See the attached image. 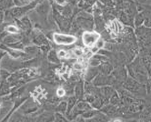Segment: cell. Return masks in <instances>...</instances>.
Masks as SVG:
<instances>
[{"label":"cell","instance_id":"cell-1","mask_svg":"<svg viewBox=\"0 0 151 122\" xmlns=\"http://www.w3.org/2000/svg\"><path fill=\"white\" fill-rule=\"evenodd\" d=\"M73 21L78 27L83 31H93L95 29L93 14L86 10H79L77 14H75Z\"/></svg>","mask_w":151,"mask_h":122},{"label":"cell","instance_id":"cell-2","mask_svg":"<svg viewBox=\"0 0 151 122\" xmlns=\"http://www.w3.org/2000/svg\"><path fill=\"white\" fill-rule=\"evenodd\" d=\"M122 87L136 97H144L147 95V85L139 83L137 80L129 76H127L126 80L123 82Z\"/></svg>","mask_w":151,"mask_h":122},{"label":"cell","instance_id":"cell-3","mask_svg":"<svg viewBox=\"0 0 151 122\" xmlns=\"http://www.w3.org/2000/svg\"><path fill=\"white\" fill-rule=\"evenodd\" d=\"M52 17L55 21V23L58 25L59 30L62 33H69L71 24H72V19H69L66 17L62 16L58 10H56L53 7L52 9Z\"/></svg>","mask_w":151,"mask_h":122},{"label":"cell","instance_id":"cell-4","mask_svg":"<svg viewBox=\"0 0 151 122\" xmlns=\"http://www.w3.org/2000/svg\"><path fill=\"white\" fill-rule=\"evenodd\" d=\"M40 105L35 100L34 98L32 97H28L27 100L19 107V108L17 109V111L25 116H28L31 114H34L36 112H37L39 110Z\"/></svg>","mask_w":151,"mask_h":122},{"label":"cell","instance_id":"cell-5","mask_svg":"<svg viewBox=\"0 0 151 122\" xmlns=\"http://www.w3.org/2000/svg\"><path fill=\"white\" fill-rule=\"evenodd\" d=\"M52 40L55 42L57 45L59 46H68L72 45L77 41V37H75L70 34H66V33H58L53 32L52 34Z\"/></svg>","mask_w":151,"mask_h":122},{"label":"cell","instance_id":"cell-6","mask_svg":"<svg viewBox=\"0 0 151 122\" xmlns=\"http://www.w3.org/2000/svg\"><path fill=\"white\" fill-rule=\"evenodd\" d=\"M100 34L96 31H85L81 36L82 43L85 47L91 48L95 46L96 42L100 38Z\"/></svg>","mask_w":151,"mask_h":122},{"label":"cell","instance_id":"cell-7","mask_svg":"<svg viewBox=\"0 0 151 122\" xmlns=\"http://www.w3.org/2000/svg\"><path fill=\"white\" fill-rule=\"evenodd\" d=\"M92 83L94 84L95 87H105V86H113L116 84V79L112 74L106 76L103 74H99L96 76L94 80L92 81Z\"/></svg>","mask_w":151,"mask_h":122},{"label":"cell","instance_id":"cell-8","mask_svg":"<svg viewBox=\"0 0 151 122\" xmlns=\"http://www.w3.org/2000/svg\"><path fill=\"white\" fill-rule=\"evenodd\" d=\"M35 10L37 14L38 15V17H41L42 18H47L49 11L51 10V6L47 0H42V1L37 4Z\"/></svg>","mask_w":151,"mask_h":122},{"label":"cell","instance_id":"cell-9","mask_svg":"<svg viewBox=\"0 0 151 122\" xmlns=\"http://www.w3.org/2000/svg\"><path fill=\"white\" fill-rule=\"evenodd\" d=\"M115 91L116 90L112 86H105V87H98V95L104 99L106 104L109 103V99L112 97V95L115 93Z\"/></svg>","mask_w":151,"mask_h":122},{"label":"cell","instance_id":"cell-10","mask_svg":"<svg viewBox=\"0 0 151 122\" xmlns=\"http://www.w3.org/2000/svg\"><path fill=\"white\" fill-rule=\"evenodd\" d=\"M118 18H119L120 22L124 26L134 27V17L127 14L125 11L123 10L118 11Z\"/></svg>","mask_w":151,"mask_h":122},{"label":"cell","instance_id":"cell-11","mask_svg":"<svg viewBox=\"0 0 151 122\" xmlns=\"http://www.w3.org/2000/svg\"><path fill=\"white\" fill-rule=\"evenodd\" d=\"M100 111L110 118H114L115 116L118 115V107L112 105L110 103H107L100 109Z\"/></svg>","mask_w":151,"mask_h":122},{"label":"cell","instance_id":"cell-12","mask_svg":"<svg viewBox=\"0 0 151 122\" xmlns=\"http://www.w3.org/2000/svg\"><path fill=\"white\" fill-rule=\"evenodd\" d=\"M84 79H79L78 82H76L74 87V96L78 98V100H81L84 98L85 91H84Z\"/></svg>","mask_w":151,"mask_h":122},{"label":"cell","instance_id":"cell-13","mask_svg":"<svg viewBox=\"0 0 151 122\" xmlns=\"http://www.w3.org/2000/svg\"><path fill=\"white\" fill-rule=\"evenodd\" d=\"M11 93V84L7 79H0V97H6Z\"/></svg>","mask_w":151,"mask_h":122},{"label":"cell","instance_id":"cell-14","mask_svg":"<svg viewBox=\"0 0 151 122\" xmlns=\"http://www.w3.org/2000/svg\"><path fill=\"white\" fill-rule=\"evenodd\" d=\"M85 121L86 122H112V118L104 114L99 110L98 114H96L94 118L85 119Z\"/></svg>","mask_w":151,"mask_h":122},{"label":"cell","instance_id":"cell-15","mask_svg":"<svg viewBox=\"0 0 151 122\" xmlns=\"http://www.w3.org/2000/svg\"><path fill=\"white\" fill-rule=\"evenodd\" d=\"M99 74V66L98 68H94V66H89V68L87 69L85 73V77H84V80L85 81H88V82H92L94 80L95 77Z\"/></svg>","mask_w":151,"mask_h":122},{"label":"cell","instance_id":"cell-16","mask_svg":"<svg viewBox=\"0 0 151 122\" xmlns=\"http://www.w3.org/2000/svg\"><path fill=\"white\" fill-rule=\"evenodd\" d=\"M31 118L20 114L18 111H16L15 113L12 114V116L9 118V119L6 122H32Z\"/></svg>","mask_w":151,"mask_h":122},{"label":"cell","instance_id":"cell-17","mask_svg":"<svg viewBox=\"0 0 151 122\" xmlns=\"http://www.w3.org/2000/svg\"><path fill=\"white\" fill-rule=\"evenodd\" d=\"M99 73H100V74H103V75H106V76H109V75H110V74L113 72L114 68H113V65H112L109 61H106V62L102 63V64L99 66Z\"/></svg>","mask_w":151,"mask_h":122},{"label":"cell","instance_id":"cell-18","mask_svg":"<svg viewBox=\"0 0 151 122\" xmlns=\"http://www.w3.org/2000/svg\"><path fill=\"white\" fill-rule=\"evenodd\" d=\"M148 15L143 11V12H139L137 13L135 17H134V27L137 28V27H139L144 25V22H145V19L146 17H147Z\"/></svg>","mask_w":151,"mask_h":122},{"label":"cell","instance_id":"cell-19","mask_svg":"<svg viewBox=\"0 0 151 122\" xmlns=\"http://www.w3.org/2000/svg\"><path fill=\"white\" fill-rule=\"evenodd\" d=\"M54 121V113L44 112L40 114L37 118H35L32 122H53Z\"/></svg>","mask_w":151,"mask_h":122},{"label":"cell","instance_id":"cell-20","mask_svg":"<svg viewBox=\"0 0 151 122\" xmlns=\"http://www.w3.org/2000/svg\"><path fill=\"white\" fill-rule=\"evenodd\" d=\"M15 6L14 0H0V11H5L11 9Z\"/></svg>","mask_w":151,"mask_h":122},{"label":"cell","instance_id":"cell-21","mask_svg":"<svg viewBox=\"0 0 151 122\" xmlns=\"http://www.w3.org/2000/svg\"><path fill=\"white\" fill-rule=\"evenodd\" d=\"M68 110H67V113H66V117L69 116V114L71 113V111L73 110V108H75L76 104L78 102V98L76 97L74 95L72 96H69L68 97Z\"/></svg>","mask_w":151,"mask_h":122},{"label":"cell","instance_id":"cell-22","mask_svg":"<svg viewBox=\"0 0 151 122\" xmlns=\"http://www.w3.org/2000/svg\"><path fill=\"white\" fill-rule=\"evenodd\" d=\"M47 58L49 62L54 64H58L60 62V59L58 56V51H56L55 49H50L47 54Z\"/></svg>","mask_w":151,"mask_h":122},{"label":"cell","instance_id":"cell-23","mask_svg":"<svg viewBox=\"0 0 151 122\" xmlns=\"http://www.w3.org/2000/svg\"><path fill=\"white\" fill-rule=\"evenodd\" d=\"M68 110V101L67 100H61L56 107H55V112L66 115Z\"/></svg>","mask_w":151,"mask_h":122},{"label":"cell","instance_id":"cell-24","mask_svg":"<svg viewBox=\"0 0 151 122\" xmlns=\"http://www.w3.org/2000/svg\"><path fill=\"white\" fill-rule=\"evenodd\" d=\"M109 103L112 104V105H115L116 107H121L122 106V98L119 95V93H118L116 90L115 91V93L112 95V97H110L109 99Z\"/></svg>","mask_w":151,"mask_h":122},{"label":"cell","instance_id":"cell-25","mask_svg":"<svg viewBox=\"0 0 151 122\" xmlns=\"http://www.w3.org/2000/svg\"><path fill=\"white\" fill-rule=\"evenodd\" d=\"M106 103L105 102V100L102 98V97H100L99 96H98L96 98H95V100L90 104L91 105V107L93 108H95V109H98V110H100L105 105H106Z\"/></svg>","mask_w":151,"mask_h":122},{"label":"cell","instance_id":"cell-26","mask_svg":"<svg viewBox=\"0 0 151 122\" xmlns=\"http://www.w3.org/2000/svg\"><path fill=\"white\" fill-rule=\"evenodd\" d=\"M99 111V110H98V109H95V108H90V109H88V110H87V111H85L82 115H81V117L83 118H85V119H88V118H94L96 114H98V112Z\"/></svg>","mask_w":151,"mask_h":122},{"label":"cell","instance_id":"cell-27","mask_svg":"<svg viewBox=\"0 0 151 122\" xmlns=\"http://www.w3.org/2000/svg\"><path fill=\"white\" fill-rule=\"evenodd\" d=\"M53 122H70V121L66 117V115L55 112L54 113V121Z\"/></svg>","mask_w":151,"mask_h":122},{"label":"cell","instance_id":"cell-28","mask_svg":"<svg viewBox=\"0 0 151 122\" xmlns=\"http://www.w3.org/2000/svg\"><path fill=\"white\" fill-rule=\"evenodd\" d=\"M15 6H28L33 3L37 2V0H14Z\"/></svg>","mask_w":151,"mask_h":122},{"label":"cell","instance_id":"cell-29","mask_svg":"<svg viewBox=\"0 0 151 122\" xmlns=\"http://www.w3.org/2000/svg\"><path fill=\"white\" fill-rule=\"evenodd\" d=\"M98 1L106 7H114L115 6L114 0H98Z\"/></svg>","mask_w":151,"mask_h":122},{"label":"cell","instance_id":"cell-30","mask_svg":"<svg viewBox=\"0 0 151 122\" xmlns=\"http://www.w3.org/2000/svg\"><path fill=\"white\" fill-rule=\"evenodd\" d=\"M105 45H106L105 39H104L103 38H100L98 41L96 42V44H95V46H94V47H96L99 50H100V49L105 48Z\"/></svg>","mask_w":151,"mask_h":122},{"label":"cell","instance_id":"cell-31","mask_svg":"<svg viewBox=\"0 0 151 122\" xmlns=\"http://www.w3.org/2000/svg\"><path fill=\"white\" fill-rule=\"evenodd\" d=\"M73 54L76 58H79V57H82L84 55V51L81 48H74L73 50Z\"/></svg>","mask_w":151,"mask_h":122},{"label":"cell","instance_id":"cell-32","mask_svg":"<svg viewBox=\"0 0 151 122\" xmlns=\"http://www.w3.org/2000/svg\"><path fill=\"white\" fill-rule=\"evenodd\" d=\"M58 56L59 58V59H65V58H67L68 57V53L66 51V50H64V49H60L59 51H58Z\"/></svg>","mask_w":151,"mask_h":122},{"label":"cell","instance_id":"cell-33","mask_svg":"<svg viewBox=\"0 0 151 122\" xmlns=\"http://www.w3.org/2000/svg\"><path fill=\"white\" fill-rule=\"evenodd\" d=\"M56 6H68L70 5L68 0H54Z\"/></svg>","mask_w":151,"mask_h":122},{"label":"cell","instance_id":"cell-34","mask_svg":"<svg viewBox=\"0 0 151 122\" xmlns=\"http://www.w3.org/2000/svg\"><path fill=\"white\" fill-rule=\"evenodd\" d=\"M67 95V93H66V90H65V88L64 87H58V90H57V96L58 97H65Z\"/></svg>","mask_w":151,"mask_h":122},{"label":"cell","instance_id":"cell-35","mask_svg":"<svg viewBox=\"0 0 151 122\" xmlns=\"http://www.w3.org/2000/svg\"><path fill=\"white\" fill-rule=\"evenodd\" d=\"M145 27H150L151 28V16H147L145 19V22H144V25Z\"/></svg>","mask_w":151,"mask_h":122},{"label":"cell","instance_id":"cell-36","mask_svg":"<svg viewBox=\"0 0 151 122\" xmlns=\"http://www.w3.org/2000/svg\"><path fill=\"white\" fill-rule=\"evenodd\" d=\"M82 1L85 4H87V5L90 6H93L96 3V1H98V0H82Z\"/></svg>","mask_w":151,"mask_h":122},{"label":"cell","instance_id":"cell-37","mask_svg":"<svg viewBox=\"0 0 151 122\" xmlns=\"http://www.w3.org/2000/svg\"><path fill=\"white\" fill-rule=\"evenodd\" d=\"M5 22V12L0 11V27H1Z\"/></svg>","mask_w":151,"mask_h":122},{"label":"cell","instance_id":"cell-38","mask_svg":"<svg viewBox=\"0 0 151 122\" xmlns=\"http://www.w3.org/2000/svg\"><path fill=\"white\" fill-rule=\"evenodd\" d=\"M74 68L76 69H78V70H81L84 66H83V65L81 64V63H76L75 64V66H74Z\"/></svg>","mask_w":151,"mask_h":122},{"label":"cell","instance_id":"cell-39","mask_svg":"<svg viewBox=\"0 0 151 122\" xmlns=\"http://www.w3.org/2000/svg\"><path fill=\"white\" fill-rule=\"evenodd\" d=\"M68 1H69V4L70 5L76 6H78V4L81 1V0H68Z\"/></svg>","mask_w":151,"mask_h":122},{"label":"cell","instance_id":"cell-40","mask_svg":"<svg viewBox=\"0 0 151 122\" xmlns=\"http://www.w3.org/2000/svg\"><path fill=\"white\" fill-rule=\"evenodd\" d=\"M5 55H6V53H5V52H3V53H0V65H1L2 59H3V58H4Z\"/></svg>","mask_w":151,"mask_h":122},{"label":"cell","instance_id":"cell-41","mask_svg":"<svg viewBox=\"0 0 151 122\" xmlns=\"http://www.w3.org/2000/svg\"><path fill=\"white\" fill-rule=\"evenodd\" d=\"M4 26H5V24H3L1 27H0V35H1L3 33V31H4Z\"/></svg>","mask_w":151,"mask_h":122},{"label":"cell","instance_id":"cell-42","mask_svg":"<svg viewBox=\"0 0 151 122\" xmlns=\"http://www.w3.org/2000/svg\"><path fill=\"white\" fill-rule=\"evenodd\" d=\"M127 122H140V121H138V120H129V121H127Z\"/></svg>","mask_w":151,"mask_h":122},{"label":"cell","instance_id":"cell-43","mask_svg":"<svg viewBox=\"0 0 151 122\" xmlns=\"http://www.w3.org/2000/svg\"><path fill=\"white\" fill-rule=\"evenodd\" d=\"M150 75H151V66H150Z\"/></svg>","mask_w":151,"mask_h":122},{"label":"cell","instance_id":"cell-44","mask_svg":"<svg viewBox=\"0 0 151 122\" xmlns=\"http://www.w3.org/2000/svg\"><path fill=\"white\" fill-rule=\"evenodd\" d=\"M150 108H151V106H150Z\"/></svg>","mask_w":151,"mask_h":122}]
</instances>
